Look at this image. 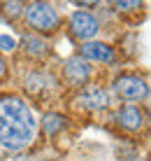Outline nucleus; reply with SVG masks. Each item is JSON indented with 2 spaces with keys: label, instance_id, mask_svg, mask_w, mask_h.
<instances>
[{
  "label": "nucleus",
  "instance_id": "nucleus-15",
  "mask_svg": "<svg viewBox=\"0 0 151 161\" xmlns=\"http://www.w3.org/2000/svg\"><path fill=\"white\" fill-rule=\"evenodd\" d=\"M14 47H16L14 37H9V35H0V49H3V52H12Z\"/></svg>",
  "mask_w": 151,
  "mask_h": 161
},
{
  "label": "nucleus",
  "instance_id": "nucleus-2",
  "mask_svg": "<svg viewBox=\"0 0 151 161\" xmlns=\"http://www.w3.org/2000/svg\"><path fill=\"white\" fill-rule=\"evenodd\" d=\"M23 16L26 21L37 31H56L58 28V14L54 12V7L44 0H35L28 7H23Z\"/></svg>",
  "mask_w": 151,
  "mask_h": 161
},
{
  "label": "nucleus",
  "instance_id": "nucleus-16",
  "mask_svg": "<svg viewBox=\"0 0 151 161\" xmlns=\"http://www.w3.org/2000/svg\"><path fill=\"white\" fill-rule=\"evenodd\" d=\"M77 5H81V7H93V5H98L100 0H75Z\"/></svg>",
  "mask_w": 151,
  "mask_h": 161
},
{
  "label": "nucleus",
  "instance_id": "nucleus-12",
  "mask_svg": "<svg viewBox=\"0 0 151 161\" xmlns=\"http://www.w3.org/2000/svg\"><path fill=\"white\" fill-rule=\"evenodd\" d=\"M23 44H26V52L30 54V56H37V58L47 56V42H44L42 37L30 35V37H26V40H23Z\"/></svg>",
  "mask_w": 151,
  "mask_h": 161
},
{
  "label": "nucleus",
  "instance_id": "nucleus-5",
  "mask_svg": "<svg viewBox=\"0 0 151 161\" xmlns=\"http://www.w3.org/2000/svg\"><path fill=\"white\" fill-rule=\"evenodd\" d=\"M70 31H72V35H75L77 40L88 42L91 37L98 35L100 26H98L96 16H93L91 12H75L72 19H70Z\"/></svg>",
  "mask_w": 151,
  "mask_h": 161
},
{
  "label": "nucleus",
  "instance_id": "nucleus-14",
  "mask_svg": "<svg viewBox=\"0 0 151 161\" xmlns=\"http://www.w3.org/2000/svg\"><path fill=\"white\" fill-rule=\"evenodd\" d=\"M3 14L7 16V19H16L19 14H23V5H21V0H5V3H3Z\"/></svg>",
  "mask_w": 151,
  "mask_h": 161
},
{
  "label": "nucleus",
  "instance_id": "nucleus-9",
  "mask_svg": "<svg viewBox=\"0 0 151 161\" xmlns=\"http://www.w3.org/2000/svg\"><path fill=\"white\" fill-rule=\"evenodd\" d=\"M119 121L128 131H139L144 126V114L139 112V108H135V105H123L119 110Z\"/></svg>",
  "mask_w": 151,
  "mask_h": 161
},
{
  "label": "nucleus",
  "instance_id": "nucleus-17",
  "mask_svg": "<svg viewBox=\"0 0 151 161\" xmlns=\"http://www.w3.org/2000/svg\"><path fill=\"white\" fill-rule=\"evenodd\" d=\"M3 75H5V61L0 58V77H3Z\"/></svg>",
  "mask_w": 151,
  "mask_h": 161
},
{
  "label": "nucleus",
  "instance_id": "nucleus-4",
  "mask_svg": "<svg viewBox=\"0 0 151 161\" xmlns=\"http://www.w3.org/2000/svg\"><path fill=\"white\" fill-rule=\"evenodd\" d=\"M114 89H116V93H119L121 98H126V101H142V98H147V93H149L147 82H144L142 77H137V75H121L119 80L114 82Z\"/></svg>",
  "mask_w": 151,
  "mask_h": 161
},
{
  "label": "nucleus",
  "instance_id": "nucleus-1",
  "mask_svg": "<svg viewBox=\"0 0 151 161\" xmlns=\"http://www.w3.org/2000/svg\"><path fill=\"white\" fill-rule=\"evenodd\" d=\"M0 121L3 124H21V126H35L30 108L19 96H3L0 98Z\"/></svg>",
  "mask_w": 151,
  "mask_h": 161
},
{
  "label": "nucleus",
  "instance_id": "nucleus-11",
  "mask_svg": "<svg viewBox=\"0 0 151 161\" xmlns=\"http://www.w3.org/2000/svg\"><path fill=\"white\" fill-rule=\"evenodd\" d=\"M65 124H68V119H65L63 114H58V112H47L42 117V129H44L47 136H56L58 131L65 129Z\"/></svg>",
  "mask_w": 151,
  "mask_h": 161
},
{
  "label": "nucleus",
  "instance_id": "nucleus-6",
  "mask_svg": "<svg viewBox=\"0 0 151 161\" xmlns=\"http://www.w3.org/2000/svg\"><path fill=\"white\" fill-rule=\"evenodd\" d=\"M79 103H84V108H88V110H107L109 96L100 86H88V89H84V93L79 96Z\"/></svg>",
  "mask_w": 151,
  "mask_h": 161
},
{
  "label": "nucleus",
  "instance_id": "nucleus-10",
  "mask_svg": "<svg viewBox=\"0 0 151 161\" xmlns=\"http://www.w3.org/2000/svg\"><path fill=\"white\" fill-rule=\"evenodd\" d=\"M51 86H56V80L51 75H44V73H33L26 77V89L30 93H47Z\"/></svg>",
  "mask_w": 151,
  "mask_h": 161
},
{
  "label": "nucleus",
  "instance_id": "nucleus-8",
  "mask_svg": "<svg viewBox=\"0 0 151 161\" xmlns=\"http://www.w3.org/2000/svg\"><path fill=\"white\" fill-rule=\"evenodd\" d=\"M81 58L105 61V63H109V61L114 58V52H112L109 44H102V42H84L81 44Z\"/></svg>",
  "mask_w": 151,
  "mask_h": 161
},
{
  "label": "nucleus",
  "instance_id": "nucleus-3",
  "mask_svg": "<svg viewBox=\"0 0 151 161\" xmlns=\"http://www.w3.org/2000/svg\"><path fill=\"white\" fill-rule=\"evenodd\" d=\"M35 136V126H21V124H0V145L9 152H19L28 147Z\"/></svg>",
  "mask_w": 151,
  "mask_h": 161
},
{
  "label": "nucleus",
  "instance_id": "nucleus-13",
  "mask_svg": "<svg viewBox=\"0 0 151 161\" xmlns=\"http://www.w3.org/2000/svg\"><path fill=\"white\" fill-rule=\"evenodd\" d=\"M109 5L114 7V12L119 14H128V12H137L142 9V0H109Z\"/></svg>",
  "mask_w": 151,
  "mask_h": 161
},
{
  "label": "nucleus",
  "instance_id": "nucleus-7",
  "mask_svg": "<svg viewBox=\"0 0 151 161\" xmlns=\"http://www.w3.org/2000/svg\"><path fill=\"white\" fill-rule=\"evenodd\" d=\"M65 75L75 84H84L88 80V75H91V68H88V63L81 56H72V58L65 61Z\"/></svg>",
  "mask_w": 151,
  "mask_h": 161
}]
</instances>
